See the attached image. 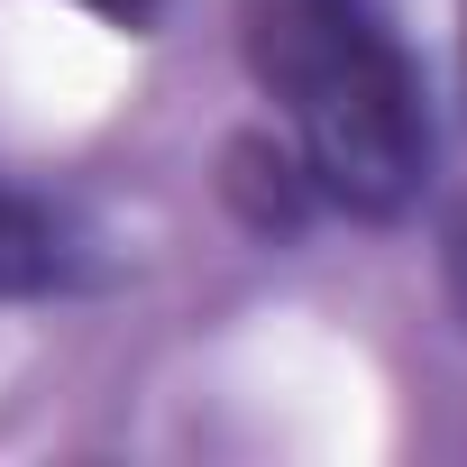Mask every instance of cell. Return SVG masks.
Listing matches in <instances>:
<instances>
[{"mask_svg":"<svg viewBox=\"0 0 467 467\" xmlns=\"http://www.w3.org/2000/svg\"><path fill=\"white\" fill-rule=\"evenodd\" d=\"M449 285H458V312H467V220L449 229Z\"/></svg>","mask_w":467,"mask_h":467,"instance_id":"277c9868","label":"cell"},{"mask_svg":"<svg viewBox=\"0 0 467 467\" xmlns=\"http://www.w3.org/2000/svg\"><path fill=\"white\" fill-rule=\"evenodd\" d=\"M248 65L294 110L303 174L358 220H394L431 174V110L367 0H248Z\"/></svg>","mask_w":467,"mask_h":467,"instance_id":"6da1fadb","label":"cell"},{"mask_svg":"<svg viewBox=\"0 0 467 467\" xmlns=\"http://www.w3.org/2000/svg\"><path fill=\"white\" fill-rule=\"evenodd\" d=\"M56 266H65L56 220L37 202H19V192H0V294H47Z\"/></svg>","mask_w":467,"mask_h":467,"instance_id":"7a4b0ae2","label":"cell"},{"mask_svg":"<svg viewBox=\"0 0 467 467\" xmlns=\"http://www.w3.org/2000/svg\"><path fill=\"white\" fill-rule=\"evenodd\" d=\"M74 10H92V19H110V28H147L156 0H74Z\"/></svg>","mask_w":467,"mask_h":467,"instance_id":"3957f363","label":"cell"}]
</instances>
